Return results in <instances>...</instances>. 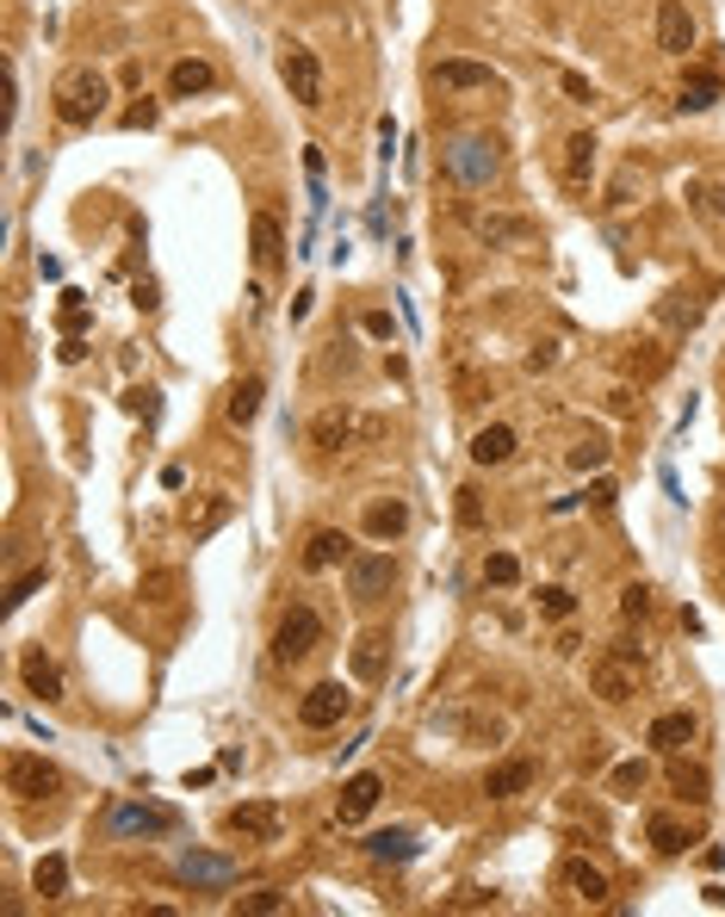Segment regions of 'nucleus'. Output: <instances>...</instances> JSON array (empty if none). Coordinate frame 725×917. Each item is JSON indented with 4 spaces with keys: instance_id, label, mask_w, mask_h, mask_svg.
Instances as JSON below:
<instances>
[{
    "instance_id": "obj_1",
    "label": "nucleus",
    "mask_w": 725,
    "mask_h": 917,
    "mask_svg": "<svg viewBox=\"0 0 725 917\" xmlns=\"http://www.w3.org/2000/svg\"><path fill=\"white\" fill-rule=\"evenodd\" d=\"M639 670H645V651L632 645V639H614L601 657H589V688H596L608 707H620V700L639 695Z\"/></svg>"
},
{
    "instance_id": "obj_2",
    "label": "nucleus",
    "mask_w": 725,
    "mask_h": 917,
    "mask_svg": "<svg viewBox=\"0 0 725 917\" xmlns=\"http://www.w3.org/2000/svg\"><path fill=\"white\" fill-rule=\"evenodd\" d=\"M106 99H112V87H106L99 68H69V75L56 81V118H63L69 130L99 125V118H106Z\"/></svg>"
},
{
    "instance_id": "obj_3",
    "label": "nucleus",
    "mask_w": 725,
    "mask_h": 917,
    "mask_svg": "<svg viewBox=\"0 0 725 917\" xmlns=\"http://www.w3.org/2000/svg\"><path fill=\"white\" fill-rule=\"evenodd\" d=\"M372 434H379V422H372V415H360L354 403H329V410L311 422V446H316V453H347V446L372 441Z\"/></svg>"
},
{
    "instance_id": "obj_4",
    "label": "nucleus",
    "mask_w": 725,
    "mask_h": 917,
    "mask_svg": "<svg viewBox=\"0 0 725 917\" xmlns=\"http://www.w3.org/2000/svg\"><path fill=\"white\" fill-rule=\"evenodd\" d=\"M316 645H323V614H316L311 601L285 608V620L273 626V664H304Z\"/></svg>"
},
{
    "instance_id": "obj_5",
    "label": "nucleus",
    "mask_w": 725,
    "mask_h": 917,
    "mask_svg": "<svg viewBox=\"0 0 725 917\" xmlns=\"http://www.w3.org/2000/svg\"><path fill=\"white\" fill-rule=\"evenodd\" d=\"M342 570H347V595L360 601V608L385 601L391 595V583H397V558L391 552H354Z\"/></svg>"
},
{
    "instance_id": "obj_6",
    "label": "nucleus",
    "mask_w": 725,
    "mask_h": 917,
    "mask_svg": "<svg viewBox=\"0 0 725 917\" xmlns=\"http://www.w3.org/2000/svg\"><path fill=\"white\" fill-rule=\"evenodd\" d=\"M347 713H354V688H347L342 676H329V682H316L311 695L298 700V726L304 731H329V726H342Z\"/></svg>"
},
{
    "instance_id": "obj_7",
    "label": "nucleus",
    "mask_w": 725,
    "mask_h": 917,
    "mask_svg": "<svg viewBox=\"0 0 725 917\" xmlns=\"http://www.w3.org/2000/svg\"><path fill=\"white\" fill-rule=\"evenodd\" d=\"M446 168H453L465 187H490L503 156H496V137H453L446 143Z\"/></svg>"
},
{
    "instance_id": "obj_8",
    "label": "nucleus",
    "mask_w": 725,
    "mask_h": 917,
    "mask_svg": "<svg viewBox=\"0 0 725 917\" xmlns=\"http://www.w3.org/2000/svg\"><path fill=\"white\" fill-rule=\"evenodd\" d=\"M7 793H19V800H50V793H63V769L32 757V750H13L7 757Z\"/></svg>"
},
{
    "instance_id": "obj_9",
    "label": "nucleus",
    "mask_w": 725,
    "mask_h": 917,
    "mask_svg": "<svg viewBox=\"0 0 725 917\" xmlns=\"http://www.w3.org/2000/svg\"><path fill=\"white\" fill-rule=\"evenodd\" d=\"M280 81L292 87V99L298 106H323V63H316V50L311 44H285L280 50Z\"/></svg>"
},
{
    "instance_id": "obj_10",
    "label": "nucleus",
    "mask_w": 725,
    "mask_h": 917,
    "mask_svg": "<svg viewBox=\"0 0 725 917\" xmlns=\"http://www.w3.org/2000/svg\"><path fill=\"white\" fill-rule=\"evenodd\" d=\"M174 824H180V819H174L168 807H149V800H118V807L106 812L112 837H168Z\"/></svg>"
},
{
    "instance_id": "obj_11",
    "label": "nucleus",
    "mask_w": 725,
    "mask_h": 917,
    "mask_svg": "<svg viewBox=\"0 0 725 917\" xmlns=\"http://www.w3.org/2000/svg\"><path fill=\"white\" fill-rule=\"evenodd\" d=\"M223 824H230V837H242V843H280L285 812L273 807V800H242V807L223 812Z\"/></svg>"
},
{
    "instance_id": "obj_12",
    "label": "nucleus",
    "mask_w": 725,
    "mask_h": 917,
    "mask_svg": "<svg viewBox=\"0 0 725 917\" xmlns=\"http://www.w3.org/2000/svg\"><path fill=\"white\" fill-rule=\"evenodd\" d=\"M174 881L223 893V886H237V862H230V855H206V850H180L174 855Z\"/></svg>"
},
{
    "instance_id": "obj_13",
    "label": "nucleus",
    "mask_w": 725,
    "mask_h": 917,
    "mask_svg": "<svg viewBox=\"0 0 725 917\" xmlns=\"http://www.w3.org/2000/svg\"><path fill=\"white\" fill-rule=\"evenodd\" d=\"M434 87H441V94H496V87H503V75H496L490 63L441 56V63H434Z\"/></svg>"
},
{
    "instance_id": "obj_14",
    "label": "nucleus",
    "mask_w": 725,
    "mask_h": 917,
    "mask_svg": "<svg viewBox=\"0 0 725 917\" xmlns=\"http://www.w3.org/2000/svg\"><path fill=\"white\" fill-rule=\"evenodd\" d=\"M558 886H565L570 899H584V905H608V893H614L608 874H601L596 862H584V855H565V862H558Z\"/></svg>"
},
{
    "instance_id": "obj_15",
    "label": "nucleus",
    "mask_w": 725,
    "mask_h": 917,
    "mask_svg": "<svg viewBox=\"0 0 725 917\" xmlns=\"http://www.w3.org/2000/svg\"><path fill=\"white\" fill-rule=\"evenodd\" d=\"M658 50L663 56H689L694 50V13L682 0H663L658 7Z\"/></svg>"
},
{
    "instance_id": "obj_16",
    "label": "nucleus",
    "mask_w": 725,
    "mask_h": 917,
    "mask_svg": "<svg viewBox=\"0 0 725 917\" xmlns=\"http://www.w3.org/2000/svg\"><path fill=\"white\" fill-rule=\"evenodd\" d=\"M596 130H570L565 137V192H589V175H596Z\"/></svg>"
},
{
    "instance_id": "obj_17",
    "label": "nucleus",
    "mask_w": 725,
    "mask_h": 917,
    "mask_svg": "<svg viewBox=\"0 0 725 917\" xmlns=\"http://www.w3.org/2000/svg\"><path fill=\"white\" fill-rule=\"evenodd\" d=\"M354 558V539L342 534V527H316L311 539H304V570H335Z\"/></svg>"
},
{
    "instance_id": "obj_18",
    "label": "nucleus",
    "mask_w": 725,
    "mask_h": 917,
    "mask_svg": "<svg viewBox=\"0 0 725 917\" xmlns=\"http://www.w3.org/2000/svg\"><path fill=\"white\" fill-rule=\"evenodd\" d=\"M534 781H539L534 762H527V757H508V762H496V769L484 776V793H490V800H521V793L534 788Z\"/></svg>"
},
{
    "instance_id": "obj_19",
    "label": "nucleus",
    "mask_w": 725,
    "mask_h": 917,
    "mask_svg": "<svg viewBox=\"0 0 725 917\" xmlns=\"http://www.w3.org/2000/svg\"><path fill=\"white\" fill-rule=\"evenodd\" d=\"M211 87H218V68L206 56H180L168 68V99H192V94H211Z\"/></svg>"
},
{
    "instance_id": "obj_20",
    "label": "nucleus",
    "mask_w": 725,
    "mask_h": 917,
    "mask_svg": "<svg viewBox=\"0 0 725 917\" xmlns=\"http://www.w3.org/2000/svg\"><path fill=\"white\" fill-rule=\"evenodd\" d=\"M19 676H25V695H38V700H63V670H56V657H50V651H25Z\"/></svg>"
},
{
    "instance_id": "obj_21",
    "label": "nucleus",
    "mask_w": 725,
    "mask_h": 917,
    "mask_svg": "<svg viewBox=\"0 0 725 917\" xmlns=\"http://www.w3.org/2000/svg\"><path fill=\"white\" fill-rule=\"evenodd\" d=\"M515 428L508 422H490V428H477L472 434V465H508L515 458Z\"/></svg>"
},
{
    "instance_id": "obj_22",
    "label": "nucleus",
    "mask_w": 725,
    "mask_h": 917,
    "mask_svg": "<svg viewBox=\"0 0 725 917\" xmlns=\"http://www.w3.org/2000/svg\"><path fill=\"white\" fill-rule=\"evenodd\" d=\"M645 843H651L658 855H689L694 831L676 819V812H651V819H645Z\"/></svg>"
},
{
    "instance_id": "obj_23",
    "label": "nucleus",
    "mask_w": 725,
    "mask_h": 917,
    "mask_svg": "<svg viewBox=\"0 0 725 917\" xmlns=\"http://www.w3.org/2000/svg\"><path fill=\"white\" fill-rule=\"evenodd\" d=\"M694 731H701V726H694V713H658V719H651V731H645V744L670 757V750L694 744Z\"/></svg>"
},
{
    "instance_id": "obj_24",
    "label": "nucleus",
    "mask_w": 725,
    "mask_h": 917,
    "mask_svg": "<svg viewBox=\"0 0 725 917\" xmlns=\"http://www.w3.org/2000/svg\"><path fill=\"white\" fill-rule=\"evenodd\" d=\"M385 670H391V639L385 633H360L354 639V676L360 682H385Z\"/></svg>"
},
{
    "instance_id": "obj_25",
    "label": "nucleus",
    "mask_w": 725,
    "mask_h": 917,
    "mask_svg": "<svg viewBox=\"0 0 725 917\" xmlns=\"http://www.w3.org/2000/svg\"><path fill=\"white\" fill-rule=\"evenodd\" d=\"M379 793H385V781L372 776V769H366V776H354V781L342 788V824H360L366 812L379 807Z\"/></svg>"
},
{
    "instance_id": "obj_26",
    "label": "nucleus",
    "mask_w": 725,
    "mask_h": 917,
    "mask_svg": "<svg viewBox=\"0 0 725 917\" xmlns=\"http://www.w3.org/2000/svg\"><path fill=\"white\" fill-rule=\"evenodd\" d=\"M249 242H254V267H280V261H285V230L267 218V211H254Z\"/></svg>"
},
{
    "instance_id": "obj_27",
    "label": "nucleus",
    "mask_w": 725,
    "mask_h": 917,
    "mask_svg": "<svg viewBox=\"0 0 725 917\" xmlns=\"http://www.w3.org/2000/svg\"><path fill=\"white\" fill-rule=\"evenodd\" d=\"M477 236H484L490 249H527L539 230L527 218H477Z\"/></svg>"
},
{
    "instance_id": "obj_28",
    "label": "nucleus",
    "mask_w": 725,
    "mask_h": 917,
    "mask_svg": "<svg viewBox=\"0 0 725 917\" xmlns=\"http://www.w3.org/2000/svg\"><path fill=\"white\" fill-rule=\"evenodd\" d=\"M670 788H676L682 800H694V807H701V800H707V788H713V776L701 769V762H689L682 750H670Z\"/></svg>"
},
{
    "instance_id": "obj_29",
    "label": "nucleus",
    "mask_w": 725,
    "mask_h": 917,
    "mask_svg": "<svg viewBox=\"0 0 725 917\" xmlns=\"http://www.w3.org/2000/svg\"><path fill=\"white\" fill-rule=\"evenodd\" d=\"M403 527H410V503H403V496L366 508V534H372V539H397Z\"/></svg>"
},
{
    "instance_id": "obj_30",
    "label": "nucleus",
    "mask_w": 725,
    "mask_h": 917,
    "mask_svg": "<svg viewBox=\"0 0 725 917\" xmlns=\"http://www.w3.org/2000/svg\"><path fill=\"white\" fill-rule=\"evenodd\" d=\"M416 850H422L416 831H372V837H366V855H372V862H416Z\"/></svg>"
},
{
    "instance_id": "obj_31",
    "label": "nucleus",
    "mask_w": 725,
    "mask_h": 917,
    "mask_svg": "<svg viewBox=\"0 0 725 917\" xmlns=\"http://www.w3.org/2000/svg\"><path fill=\"white\" fill-rule=\"evenodd\" d=\"M261 397H267V379H237V384H230V403H223V410H230V422L249 428L254 415H261Z\"/></svg>"
},
{
    "instance_id": "obj_32",
    "label": "nucleus",
    "mask_w": 725,
    "mask_h": 917,
    "mask_svg": "<svg viewBox=\"0 0 725 917\" xmlns=\"http://www.w3.org/2000/svg\"><path fill=\"white\" fill-rule=\"evenodd\" d=\"M682 112H707V106H719V75H707V68H694L689 81H682V99H676Z\"/></svg>"
},
{
    "instance_id": "obj_33",
    "label": "nucleus",
    "mask_w": 725,
    "mask_h": 917,
    "mask_svg": "<svg viewBox=\"0 0 725 917\" xmlns=\"http://www.w3.org/2000/svg\"><path fill=\"white\" fill-rule=\"evenodd\" d=\"M32 886L44 893V899H69V862H63V855H44V862H38V874H32Z\"/></svg>"
},
{
    "instance_id": "obj_34",
    "label": "nucleus",
    "mask_w": 725,
    "mask_h": 917,
    "mask_svg": "<svg viewBox=\"0 0 725 917\" xmlns=\"http://www.w3.org/2000/svg\"><path fill=\"white\" fill-rule=\"evenodd\" d=\"M453 515H459V527H465V534H477V527L490 521V515H484V496H477V484H459V491H453Z\"/></svg>"
},
{
    "instance_id": "obj_35",
    "label": "nucleus",
    "mask_w": 725,
    "mask_h": 917,
    "mask_svg": "<svg viewBox=\"0 0 725 917\" xmlns=\"http://www.w3.org/2000/svg\"><path fill=\"white\" fill-rule=\"evenodd\" d=\"M645 781H651V762H620L614 776H608V788H614L620 800H639V793H645Z\"/></svg>"
},
{
    "instance_id": "obj_36",
    "label": "nucleus",
    "mask_w": 725,
    "mask_h": 917,
    "mask_svg": "<svg viewBox=\"0 0 725 917\" xmlns=\"http://www.w3.org/2000/svg\"><path fill=\"white\" fill-rule=\"evenodd\" d=\"M484 583L490 589H515L521 583V558L515 552H490L484 558Z\"/></svg>"
},
{
    "instance_id": "obj_37",
    "label": "nucleus",
    "mask_w": 725,
    "mask_h": 917,
    "mask_svg": "<svg viewBox=\"0 0 725 917\" xmlns=\"http://www.w3.org/2000/svg\"><path fill=\"white\" fill-rule=\"evenodd\" d=\"M44 583H50V570H44V565H38V570H25V577H19L13 589H7V614H19V608H25V601H32Z\"/></svg>"
},
{
    "instance_id": "obj_38",
    "label": "nucleus",
    "mask_w": 725,
    "mask_h": 917,
    "mask_svg": "<svg viewBox=\"0 0 725 917\" xmlns=\"http://www.w3.org/2000/svg\"><path fill=\"white\" fill-rule=\"evenodd\" d=\"M237 911H254V917L285 911V893H273V886H261V893H242V899H237Z\"/></svg>"
},
{
    "instance_id": "obj_39",
    "label": "nucleus",
    "mask_w": 725,
    "mask_h": 917,
    "mask_svg": "<svg viewBox=\"0 0 725 917\" xmlns=\"http://www.w3.org/2000/svg\"><path fill=\"white\" fill-rule=\"evenodd\" d=\"M620 614H627V620H645V614H651V583H627V589H620Z\"/></svg>"
},
{
    "instance_id": "obj_40",
    "label": "nucleus",
    "mask_w": 725,
    "mask_h": 917,
    "mask_svg": "<svg viewBox=\"0 0 725 917\" xmlns=\"http://www.w3.org/2000/svg\"><path fill=\"white\" fill-rule=\"evenodd\" d=\"M570 465H577V472H601V465H608V441H584V446H570Z\"/></svg>"
},
{
    "instance_id": "obj_41",
    "label": "nucleus",
    "mask_w": 725,
    "mask_h": 917,
    "mask_svg": "<svg viewBox=\"0 0 725 917\" xmlns=\"http://www.w3.org/2000/svg\"><path fill=\"white\" fill-rule=\"evenodd\" d=\"M223 515H230V503H223V496H211L206 515H199V521H187V527H192V539H206L211 527H223Z\"/></svg>"
},
{
    "instance_id": "obj_42",
    "label": "nucleus",
    "mask_w": 725,
    "mask_h": 917,
    "mask_svg": "<svg viewBox=\"0 0 725 917\" xmlns=\"http://www.w3.org/2000/svg\"><path fill=\"white\" fill-rule=\"evenodd\" d=\"M539 608H546V614H553V620H570V614H577V601H570V589H539Z\"/></svg>"
},
{
    "instance_id": "obj_43",
    "label": "nucleus",
    "mask_w": 725,
    "mask_h": 917,
    "mask_svg": "<svg viewBox=\"0 0 725 917\" xmlns=\"http://www.w3.org/2000/svg\"><path fill=\"white\" fill-rule=\"evenodd\" d=\"M156 118H161V106H156V99H137V106L125 112V130H149Z\"/></svg>"
},
{
    "instance_id": "obj_44",
    "label": "nucleus",
    "mask_w": 725,
    "mask_h": 917,
    "mask_svg": "<svg viewBox=\"0 0 725 917\" xmlns=\"http://www.w3.org/2000/svg\"><path fill=\"white\" fill-rule=\"evenodd\" d=\"M180 583V577H174V570H149V577H143V595L149 601H168V589Z\"/></svg>"
},
{
    "instance_id": "obj_45",
    "label": "nucleus",
    "mask_w": 725,
    "mask_h": 917,
    "mask_svg": "<svg viewBox=\"0 0 725 917\" xmlns=\"http://www.w3.org/2000/svg\"><path fill=\"white\" fill-rule=\"evenodd\" d=\"M694 199H701V211L725 218V180H713V187H694Z\"/></svg>"
},
{
    "instance_id": "obj_46",
    "label": "nucleus",
    "mask_w": 725,
    "mask_h": 917,
    "mask_svg": "<svg viewBox=\"0 0 725 917\" xmlns=\"http://www.w3.org/2000/svg\"><path fill=\"white\" fill-rule=\"evenodd\" d=\"M565 94H570V99H577V106H589V99H596V87H589V81H584V75H565Z\"/></svg>"
},
{
    "instance_id": "obj_47",
    "label": "nucleus",
    "mask_w": 725,
    "mask_h": 917,
    "mask_svg": "<svg viewBox=\"0 0 725 917\" xmlns=\"http://www.w3.org/2000/svg\"><path fill=\"white\" fill-rule=\"evenodd\" d=\"M366 335H397V329H391V317H385V310H372V317H366Z\"/></svg>"
}]
</instances>
